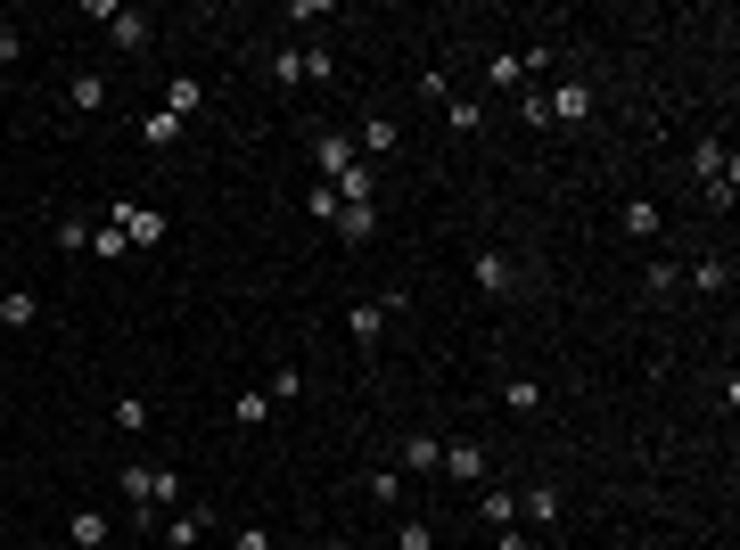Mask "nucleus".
Returning a JSON list of instances; mask_svg holds the SVG:
<instances>
[{
	"label": "nucleus",
	"instance_id": "1",
	"mask_svg": "<svg viewBox=\"0 0 740 550\" xmlns=\"http://www.w3.org/2000/svg\"><path fill=\"white\" fill-rule=\"evenodd\" d=\"M115 485H124V501H132V517H140V526L165 510L173 493H182V477H173V468H157V460H124V477H115Z\"/></svg>",
	"mask_w": 740,
	"mask_h": 550
},
{
	"label": "nucleus",
	"instance_id": "2",
	"mask_svg": "<svg viewBox=\"0 0 740 550\" xmlns=\"http://www.w3.org/2000/svg\"><path fill=\"white\" fill-rule=\"evenodd\" d=\"M108 222H115V230H124L132 247H165V214H157V205H132V198H124V205H115Z\"/></svg>",
	"mask_w": 740,
	"mask_h": 550
},
{
	"label": "nucleus",
	"instance_id": "3",
	"mask_svg": "<svg viewBox=\"0 0 740 550\" xmlns=\"http://www.w3.org/2000/svg\"><path fill=\"white\" fill-rule=\"evenodd\" d=\"M313 165H321V182L337 189V182H346L354 165H362V148H354L346 132H321V140H313Z\"/></svg>",
	"mask_w": 740,
	"mask_h": 550
},
{
	"label": "nucleus",
	"instance_id": "4",
	"mask_svg": "<svg viewBox=\"0 0 740 550\" xmlns=\"http://www.w3.org/2000/svg\"><path fill=\"white\" fill-rule=\"evenodd\" d=\"M543 108H552V124H584V115H592V83H552Z\"/></svg>",
	"mask_w": 740,
	"mask_h": 550
},
{
	"label": "nucleus",
	"instance_id": "5",
	"mask_svg": "<svg viewBox=\"0 0 740 550\" xmlns=\"http://www.w3.org/2000/svg\"><path fill=\"white\" fill-rule=\"evenodd\" d=\"M108 41H115V50H124V58H140L148 41H157V25H148L140 9H115V17H108Z\"/></svg>",
	"mask_w": 740,
	"mask_h": 550
},
{
	"label": "nucleus",
	"instance_id": "6",
	"mask_svg": "<svg viewBox=\"0 0 740 550\" xmlns=\"http://www.w3.org/2000/svg\"><path fill=\"white\" fill-rule=\"evenodd\" d=\"M469 279H478V288H485V296H510V288H518V263H510V255H502V247H485V255H478V263H469Z\"/></svg>",
	"mask_w": 740,
	"mask_h": 550
},
{
	"label": "nucleus",
	"instance_id": "7",
	"mask_svg": "<svg viewBox=\"0 0 740 550\" xmlns=\"http://www.w3.org/2000/svg\"><path fill=\"white\" fill-rule=\"evenodd\" d=\"M444 477H453V485H485V443H444Z\"/></svg>",
	"mask_w": 740,
	"mask_h": 550
},
{
	"label": "nucleus",
	"instance_id": "8",
	"mask_svg": "<svg viewBox=\"0 0 740 550\" xmlns=\"http://www.w3.org/2000/svg\"><path fill=\"white\" fill-rule=\"evenodd\" d=\"M436 468H444V443L428 436V427H420V436H404V477H436Z\"/></svg>",
	"mask_w": 740,
	"mask_h": 550
},
{
	"label": "nucleus",
	"instance_id": "9",
	"mask_svg": "<svg viewBox=\"0 0 740 550\" xmlns=\"http://www.w3.org/2000/svg\"><path fill=\"white\" fill-rule=\"evenodd\" d=\"M157 534H165L173 550H198V542H206V510H173V517H157Z\"/></svg>",
	"mask_w": 740,
	"mask_h": 550
},
{
	"label": "nucleus",
	"instance_id": "10",
	"mask_svg": "<svg viewBox=\"0 0 740 550\" xmlns=\"http://www.w3.org/2000/svg\"><path fill=\"white\" fill-rule=\"evenodd\" d=\"M41 321V296L34 288H0V329H34Z\"/></svg>",
	"mask_w": 740,
	"mask_h": 550
},
{
	"label": "nucleus",
	"instance_id": "11",
	"mask_svg": "<svg viewBox=\"0 0 740 550\" xmlns=\"http://www.w3.org/2000/svg\"><path fill=\"white\" fill-rule=\"evenodd\" d=\"M518 510L535 517V526H559V517H568V493H559V485H527V501H518Z\"/></svg>",
	"mask_w": 740,
	"mask_h": 550
},
{
	"label": "nucleus",
	"instance_id": "12",
	"mask_svg": "<svg viewBox=\"0 0 740 550\" xmlns=\"http://www.w3.org/2000/svg\"><path fill=\"white\" fill-rule=\"evenodd\" d=\"M66 108L74 115H99V108H108V74H74V83H66Z\"/></svg>",
	"mask_w": 740,
	"mask_h": 550
},
{
	"label": "nucleus",
	"instance_id": "13",
	"mask_svg": "<svg viewBox=\"0 0 740 550\" xmlns=\"http://www.w3.org/2000/svg\"><path fill=\"white\" fill-rule=\"evenodd\" d=\"M330 230H337L346 247H362L370 230H379V205H337V222H330Z\"/></svg>",
	"mask_w": 740,
	"mask_h": 550
},
{
	"label": "nucleus",
	"instance_id": "14",
	"mask_svg": "<svg viewBox=\"0 0 740 550\" xmlns=\"http://www.w3.org/2000/svg\"><path fill=\"white\" fill-rule=\"evenodd\" d=\"M354 148H362V157H395V115H362Z\"/></svg>",
	"mask_w": 740,
	"mask_h": 550
},
{
	"label": "nucleus",
	"instance_id": "15",
	"mask_svg": "<svg viewBox=\"0 0 740 550\" xmlns=\"http://www.w3.org/2000/svg\"><path fill=\"white\" fill-rule=\"evenodd\" d=\"M485 83L518 99V83H527V58H518V50H494V58H485Z\"/></svg>",
	"mask_w": 740,
	"mask_h": 550
},
{
	"label": "nucleus",
	"instance_id": "16",
	"mask_svg": "<svg viewBox=\"0 0 740 550\" xmlns=\"http://www.w3.org/2000/svg\"><path fill=\"white\" fill-rule=\"evenodd\" d=\"M478 517H485V526H518V493H510V485H485V493H478Z\"/></svg>",
	"mask_w": 740,
	"mask_h": 550
},
{
	"label": "nucleus",
	"instance_id": "17",
	"mask_svg": "<svg viewBox=\"0 0 740 550\" xmlns=\"http://www.w3.org/2000/svg\"><path fill=\"white\" fill-rule=\"evenodd\" d=\"M617 230H626V239H658V205H650V198H626Z\"/></svg>",
	"mask_w": 740,
	"mask_h": 550
},
{
	"label": "nucleus",
	"instance_id": "18",
	"mask_svg": "<svg viewBox=\"0 0 740 550\" xmlns=\"http://www.w3.org/2000/svg\"><path fill=\"white\" fill-rule=\"evenodd\" d=\"M231 420H239V427H263V420H272V395H263V386H239V395H231Z\"/></svg>",
	"mask_w": 740,
	"mask_h": 550
},
{
	"label": "nucleus",
	"instance_id": "19",
	"mask_svg": "<svg viewBox=\"0 0 740 550\" xmlns=\"http://www.w3.org/2000/svg\"><path fill=\"white\" fill-rule=\"evenodd\" d=\"M66 542L74 550H99V542H108V517H99V510H74L66 517Z\"/></svg>",
	"mask_w": 740,
	"mask_h": 550
},
{
	"label": "nucleus",
	"instance_id": "20",
	"mask_svg": "<svg viewBox=\"0 0 740 550\" xmlns=\"http://www.w3.org/2000/svg\"><path fill=\"white\" fill-rule=\"evenodd\" d=\"M691 288H700V296H724V288H732V263H724V255H700V263H691Z\"/></svg>",
	"mask_w": 740,
	"mask_h": 550
},
{
	"label": "nucleus",
	"instance_id": "21",
	"mask_svg": "<svg viewBox=\"0 0 740 550\" xmlns=\"http://www.w3.org/2000/svg\"><path fill=\"white\" fill-rule=\"evenodd\" d=\"M165 115H182V124H189V115H206V99H198L189 74H173V83H165Z\"/></svg>",
	"mask_w": 740,
	"mask_h": 550
},
{
	"label": "nucleus",
	"instance_id": "22",
	"mask_svg": "<svg viewBox=\"0 0 740 550\" xmlns=\"http://www.w3.org/2000/svg\"><path fill=\"white\" fill-rule=\"evenodd\" d=\"M346 329H354V346H379V329H387V312H379V296L346 312Z\"/></svg>",
	"mask_w": 740,
	"mask_h": 550
},
{
	"label": "nucleus",
	"instance_id": "23",
	"mask_svg": "<svg viewBox=\"0 0 740 550\" xmlns=\"http://www.w3.org/2000/svg\"><path fill=\"white\" fill-rule=\"evenodd\" d=\"M502 403H510L518 420H535V411H543V386L535 378H502Z\"/></svg>",
	"mask_w": 740,
	"mask_h": 550
},
{
	"label": "nucleus",
	"instance_id": "24",
	"mask_svg": "<svg viewBox=\"0 0 740 550\" xmlns=\"http://www.w3.org/2000/svg\"><path fill=\"white\" fill-rule=\"evenodd\" d=\"M140 140H148V148H173V140H182V115L148 108V115H140Z\"/></svg>",
	"mask_w": 740,
	"mask_h": 550
},
{
	"label": "nucleus",
	"instance_id": "25",
	"mask_svg": "<svg viewBox=\"0 0 740 550\" xmlns=\"http://www.w3.org/2000/svg\"><path fill=\"white\" fill-rule=\"evenodd\" d=\"M444 124L461 132V140H469V132H485V99H444Z\"/></svg>",
	"mask_w": 740,
	"mask_h": 550
},
{
	"label": "nucleus",
	"instance_id": "26",
	"mask_svg": "<svg viewBox=\"0 0 740 550\" xmlns=\"http://www.w3.org/2000/svg\"><path fill=\"white\" fill-rule=\"evenodd\" d=\"M91 255H99V263H115V255H132V239L115 230V222H91Z\"/></svg>",
	"mask_w": 740,
	"mask_h": 550
},
{
	"label": "nucleus",
	"instance_id": "27",
	"mask_svg": "<svg viewBox=\"0 0 740 550\" xmlns=\"http://www.w3.org/2000/svg\"><path fill=\"white\" fill-rule=\"evenodd\" d=\"M263 395H272V403H296V395H305V370H296V362H280V370H272V386H263Z\"/></svg>",
	"mask_w": 740,
	"mask_h": 550
},
{
	"label": "nucleus",
	"instance_id": "28",
	"mask_svg": "<svg viewBox=\"0 0 740 550\" xmlns=\"http://www.w3.org/2000/svg\"><path fill=\"white\" fill-rule=\"evenodd\" d=\"M362 493L379 501V510H395V493H404V477H395V468H370V477H362Z\"/></svg>",
	"mask_w": 740,
	"mask_h": 550
},
{
	"label": "nucleus",
	"instance_id": "29",
	"mask_svg": "<svg viewBox=\"0 0 740 550\" xmlns=\"http://www.w3.org/2000/svg\"><path fill=\"white\" fill-rule=\"evenodd\" d=\"M395 550H436V526H428V517H404V526H395Z\"/></svg>",
	"mask_w": 740,
	"mask_h": 550
},
{
	"label": "nucleus",
	"instance_id": "30",
	"mask_svg": "<svg viewBox=\"0 0 740 550\" xmlns=\"http://www.w3.org/2000/svg\"><path fill=\"white\" fill-rule=\"evenodd\" d=\"M50 239L66 247V255H83V247H91V222H83V214H66V222H58V230H50Z\"/></svg>",
	"mask_w": 740,
	"mask_h": 550
},
{
	"label": "nucleus",
	"instance_id": "31",
	"mask_svg": "<svg viewBox=\"0 0 740 550\" xmlns=\"http://www.w3.org/2000/svg\"><path fill=\"white\" fill-rule=\"evenodd\" d=\"M642 288H650V296H675V288H683V272H675V263L658 255V263H650V272H642Z\"/></svg>",
	"mask_w": 740,
	"mask_h": 550
},
{
	"label": "nucleus",
	"instance_id": "32",
	"mask_svg": "<svg viewBox=\"0 0 740 550\" xmlns=\"http://www.w3.org/2000/svg\"><path fill=\"white\" fill-rule=\"evenodd\" d=\"M115 427H124V436H140V427H148V403H140V395H115Z\"/></svg>",
	"mask_w": 740,
	"mask_h": 550
},
{
	"label": "nucleus",
	"instance_id": "33",
	"mask_svg": "<svg viewBox=\"0 0 740 550\" xmlns=\"http://www.w3.org/2000/svg\"><path fill=\"white\" fill-rule=\"evenodd\" d=\"M305 214H313V222H337V189L313 182V189H305Z\"/></svg>",
	"mask_w": 740,
	"mask_h": 550
},
{
	"label": "nucleus",
	"instance_id": "34",
	"mask_svg": "<svg viewBox=\"0 0 740 550\" xmlns=\"http://www.w3.org/2000/svg\"><path fill=\"white\" fill-rule=\"evenodd\" d=\"M272 83H280V91H296V83H305V58L280 50V58H272Z\"/></svg>",
	"mask_w": 740,
	"mask_h": 550
},
{
	"label": "nucleus",
	"instance_id": "35",
	"mask_svg": "<svg viewBox=\"0 0 740 550\" xmlns=\"http://www.w3.org/2000/svg\"><path fill=\"white\" fill-rule=\"evenodd\" d=\"M17 58H25V34H17V25H0V66H17Z\"/></svg>",
	"mask_w": 740,
	"mask_h": 550
},
{
	"label": "nucleus",
	"instance_id": "36",
	"mask_svg": "<svg viewBox=\"0 0 740 550\" xmlns=\"http://www.w3.org/2000/svg\"><path fill=\"white\" fill-rule=\"evenodd\" d=\"M231 550H272V534H263V526H239V534H231Z\"/></svg>",
	"mask_w": 740,
	"mask_h": 550
},
{
	"label": "nucleus",
	"instance_id": "37",
	"mask_svg": "<svg viewBox=\"0 0 740 550\" xmlns=\"http://www.w3.org/2000/svg\"><path fill=\"white\" fill-rule=\"evenodd\" d=\"M494 550H527V534H518V526H494Z\"/></svg>",
	"mask_w": 740,
	"mask_h": 550
},
{
	"label": "nucleus",
	"instance_id": "38",
	"mask_svg": "<svg viewBox=\"0 0 740 550\" xmlns=\"http://www.w3.org/2000/svg\"><path fill=\"white\" fill-rule=\"evenodd\" d=\"M362 550H395V542H362Z\"/></svg>",
	"mask_w": 740,
	"mask_h": 550
}]
</instances>
